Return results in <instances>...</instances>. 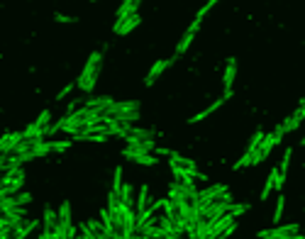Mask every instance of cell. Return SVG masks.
<instances>
[{"mask_svg":"<svg viewBox=\"0 0 305 239\" xmlns=\"http://www.w3.org/2000/svg\"><path fill=\"white\" fill-rule=\"evenodd\" d=\"M125 137H134V139H154V130H142V127H134V125H130Z\"/></svg>","mask_w":305,"mask_h":239,"instance_id":"cell-19","label":"cell"},{"mask_svg":"<svg viewBox=\"0 0 305 239\" xmlns=\"http://www.w3.org/2000/svg\"><path fill=\"white\" fill-rule=\"evenodd\" d=\"M134 110H139V100H115L112 103V108L103 115V117H112V115H118V112H134Z\"/></svg>","mask_w":305,"mask_h":239,"instance_id":"cell-10","label":"cell"},{"mask_svg":"<svg viewBox=\"0 0 305 239\" xmlns=\"http://www.w3.org/2000/svg\"><path fill=\"white\" fill-rule=\"evenodd\" d=\"M74 88H76V83H68V86H64L61 90H59V95H56V98H59V100H64L66 95H71V90H74Z\"/></svg>","mask_w":305,"mask_h":239,"instance_id":"cell-37","label":"cell"},{"mask_svg":"<svg viewBox=\"0 0 305 239\" xmlns=\"http://www.w3.org/2000/svg\"><path fill=\"white\" fill-rule=\"evenodd\" d=\"M139 22H142L139 15H130V17H125L122 22H115V25H112V32L120 34V37H127L132 30H137V27H139Z\"/></svg>","mask_w":305,"mask_h":239,"instance_id":"cell-7","label":"cell"},{"mask_svg":"<svg viewBox=\"0 0 305 239\" xmlns=\"http://www.w3.org/2000/svg\"><path fill=\"white\" fill-rule=\"evenodd\" d=\"M284 207H286V198L278 196L276 198V207H273V222H276V225H278L281 218H284Z\"/></svg>","mask_w":305,"mask_h":239,"instance_id":"cell-24","label":"cell"},{"mask_svg":"<svg viewBox=\"0 0 305 239\" xmlns=\"http://www.w3.org/2000/svg\"><path fill=\"white\" fill-rule=\"evenodd\" d=\"M254 163V154L251 152H244V156H242L240 161L234 163V171H240V169H244V166H251Z\"/></svg>","mask_w":305,"mask_h":239,"instance_id":"cell-30","label":"cell"},{"mask_svg":"<svg viewBox=\"0 0 305 239\" xmlns=\"http://www.w3.org/2000/svg\"><path fill=\"white\" fill-rule=\"evenodd\" d=\"M193 37H196V30H185V34L181 37V42H178V46H176V54L181 56V54H185L188 52V46H191V42H193Z\"/></svg>","mask_w":305,"mask_h":239,"instance_id":"cell-18","label":"cell"},{"mask_svg":"<svg viewBox=\"0 0 305 239\" xmlns=\"http://www.w3.org/2000/svg\"><path fill=\"white\" fill-rule=\"evenodd\" d=\"M291 156H293V147H286L284 156H281V166H278V171H281L284 178H286V174H288V166H291Z\"/></svg>","mask_w":305,"mask_h":239,"instance_id":"cell-22","label":"cell"},{"mask_svg":"<svg viewBox=\"0 0 305 239\" xmlns=\"http://www.w3.org/2000/svg\"><path fill=\"white\" fill-rule=\"evenodd\" d=\"M44 229H46V232H54L56 227H59V212H54V210H52V207L46 205L44 207Z\"/></svg>","mask_w":305,"mask_h":239,"instance_id":"cell-16","label":"cell"},{"mask_svg":"<svg viewBox=\"0 0 305 239\" xmlns=\"http://www.w3.org/2000/svg\"><path fill=\"white\" fill-rule=\"evenodd\" d=\"M122 183H125V181H122V166H118V169H115V178H112V193H120Z\"/></svg>","mask_w":305,"mask_h":239,"instance_id":"cell-29","label":"cell"},{"mask_svg":"<svg viewBox=\"0 0 305 239\" xmlns=\"http://www.w3.org/2000/svg\"><path fill=\"white\" fill-rule=\"evenodd\" d=\"M100 68H103V52H90L86 66H83V71H81V76H78V81H76V86L81 88V90L90 93V90L96 88Z\"/></svg>","mask_w":305,"mask_h":239,"instance_id":"cell-1","label":"cell"},{"mask_svg":"<svg viewBox=\"0 0 305 239\" xmlns=\"http://www.w3.org/2000/svg\"><path fill=\"white\" fill-rule=\"evenodd\" d=\"M300 147H305V134H303V137H300Z\"/></svg>","mask_w":305,"mask_h":239,"instance_id":"cell-39","label":"cell"},{"mask_svg":"<svg viewBox=\"0 0 305 239\" xmlns=\"http://www.w3.org/2000/svg\"><path fill=\"white\" fill-rule=\"evenodd\" d=\"M127 141V147H130L132 152H149L152 154L156 149V141L154 139H134V137H125Z\"/></svg>","mask_w":305,"mask_h":239,"instance_id":"cell-13","label":"cell"},{"mask_svg":"<svg viewBox=\"0 0 305 239\" xmlns=\"http://www.w3.org/2000/svg\"><path fill=\"white\" fill-rule=\"evenodd\" d=\"M273 188H276V181H273V174H269V178H266V183H264V188H262V200H266V198L271 196Z\"/></svg>","mask_w":305,"mask_h":239,"instance_id":"cell-28","label":"cell"},{"mask_svg":"<svg viewBox=\"0 0 305 239\" xmlns=\"http://www.w3.org/2000/svg\"><path fill=\"white\" fill-rule=\"evenodd\" d=\"M22 134H25V139H44V130L37 122H32L27 130H22Z\"/></svg>","mask_w":305,"mask_h":239,"instance_id":"cell-21","label":"cell"},{"mask_svg":"<svg viewBox=\"0 0 305 239\" xmlns=\"http://www.w3.org/2000/svg\"><path fill=\"white\" fill-rule=\"evenodd\" d=\"M247 210H249V205H234V203H232V205H229V215H232V218H240V215H244V212H247Z\"/></svg>","mask_w":305,"mask_h":239,"instance_id":"cell-33","label":"cell"},{"mask_svg":"<svg viewBox=\"0 0 305 239\" xmlns=\"http://www.w3.org/2000/svg\"><path fill=\"white\" fill-rule=\"evenodd\" d=\"M237 78V59H227V66H225V74H222V83H225V90H232V83Z\"/></svg>","mask_w":305,"mask_h":239,"instance_id":"cell-14","label":"cell"},{"mask_svg":"<svg viewBox=\"0 0 305 239\" xmlns=\"http://www.w3.org/2000/svg\"><path fill=\"white\" fill-rule=\"evenodd\" d=\"M54 20L61 22V25H71V22H76V17H68V15H64V12H56Z\"/></svg>","mask_w":305,"mask_h":239,"instance_id":"cell-35","label":"cell"},{"mask_svg":"<svg viewBox=\"0 0 305 239\" xmlns=\"http://www.w3.org/2000/svg\"><path fill=\"white\" fill-rule=\"evenodd\" d=\"M71 141H74V139H61V141H52V152H56V154L66 152V149H68V147H71Z\"/></svg>","mask_w":305,"mask_h":239,"instance_id":"cell-31","label":"cell"},{"mask_svg":"<svg viewBox=\"0 0 305 239\" xmlns=\"http://www.w3.org/2000/svg\"><path fill=\"white\" fill-rule=\"evenodd\" d=\"M112 103H115L112 98H108V95H100V98H90V100L86 98V103H83V105H86L88 110H93V112H100V115H105V112L112 108Z\"/></svg>","mask_w":305,"mask_h":239,"instance_id":"cell-9","label":"cell"},{"mask_svg":"<svg viewBox=\"0 0 305 239\" xmlns=\"http://www.w3.org/2000/svg\"><path fill=\"white\" fill-rule=\"evenodd\" d=\"M147 200H149V188L142 185V188H139V196H137V212H144V210H147Z\"/></svg>","mask_w":305,"mask_h":239,"instance_id":"cell-23","label":"cell"},{"mask_svg":"<svg viewBox=\"0 0 305 239\" xmlns=\"http://www.w3.org/2000/svg\"><path fill=\"white\" fill-rule=\"evenodd\" d=\"M49 117H52V112H49V110H42V112H39V117L34 119V122H37V125H39V127H49Z\"/></svg>","mask_w":305,"mask_h":239,"instance_id":"cell-32","label":"cell"},{"mask_svg":"<svg viewBox=\"0 0 305 239\" xmlns=\"http://www.w3.org/2000/svg\"><path fill=\"white\" fill-rule=\"evenodd\" d=\"M86 117H88V108L83 105V108H78L76 112H71V115H64V127H61V130L68 132L71 137H76L78 132H81V130H83V127L88 125Z\"/></svg>","mask_w":305,"mask_h":239,"instance_id":"cell-3","label":"cell"},{"mask_svg":"<svg viewBox=\"0 0 305 239\" xmlns=\"http://www.w3.org/2000/svg\"><path fill=\"white\" fill-rule=\"evenodd\" d=\"M139 3L142 0H122V5L118 8V15H115V22H122L125 17H130V15H137Z\"/></svg>","mask_w":305,"mask_h":239,"instance_id":"cell-11","label":"cell"},{"mask_svg":"<svg viewBox=\"0 0 305 239\" xmlns=\"http://www.w3.org/2000/svg\"><path fill=\"white\" fill-rule=\"evenodd\" d=\"M262 139H264V132L262 130H256L254 132V137H251L249 139V147H247V152H256V149H259V147H262Z\"/></svg>","mask_w":305,"mask_h":239,"instance_id":"cell-27","label":"cell"},{"mask_svg":"<svg viewBox=\"0 0 305 239\" xmlns=\"http://www.w3.org/2000/svg\"><path fill=\"white\" fill-rule=\"evenodd\" d=\"M229 205H232V200H222V198H220V200H215V203H210V205L203 207L200 215H203L205 220H210V222H215L218 218H222V215L227 212Z\"/></svg>","mask_w":305,"mask_h":239,"instance_id":"cell-4","label":"cell"},{"mask_svg":"<svg viewBox=\"0 0 305 239\" xmlns=\"http://www.w3.org/2000/svg\"><path fill=\"white\" fill-rule=\"evenodd\" d=\"M120 200L125 205H134V198H132V185L130 183H122V190H120Z\"/></svg>","mask_w":305,"mask_h":239,"instance_id":"cell-26","label":"cell"},{"mask_svg":"<svg viewBox=\"0 0 305 239\" xmlns=\"http://www.w3.org/2000/svg\"><path fill=\"white\" fill-rule=\"evenodd\" d=\"M300 122H303V117H300L298 112H293V115H291V117H288V119H286V122H284L286 132H295V130H298V127H300Z\"/></svg>","mask_w":305,"mask_h":239,"instance_id":"cell-25","label":"cell"},{"mask_svg":"<svg viewBox=\"0 0 305 239\" xmlns=\"http://www.w3.org/2000/svg\"><path fill=\"white\" fill-rule=\"evenodd\" d=\"M222 193H227V188L222 183L218 185H207L205 190H198V203H200V210L205 205H210V203H215V200H220V196Z\"/></svg>","mask_w":305,"mask_h":239,"instance_id":"cell-5","label":"cell"},{"mask_svg":"<svg viewBox=\"0 0 305 239\" xmlns=\"http://www.w3.org/2000/svg\"><path fill=\"white\" fill-rule=\"evenodd\" d=\"M259 237L262 239H305L300 234V227L295 222L293 225H278V227H273V229H262Z\"/></svg>","mask_w":305,"mask_h":239,"instance_id":"cell-2","label":"cell"},{"mask_svg":"<svg viewBox=\"0 0 305 239\" xmlns=\"http://www.w3.org/2000/svg\"><path fill=\"white\" fill-rule=\"evenodd\" d=\"M122 156H125V159H130V161L142 163V166H156V163H159V159H154L149 152H132L130 147H125V149H122Z\"/></svg>","mask_w":305,"mask_h":239,"instance_id":"cell-8","label":"cell"},{"mask_svg":"<svg viewBox=\"0 0 305 239\" xmlns=\"http://www.w3.org/2000/svg\"><path fill=\"white\" fill-rule=\"evenodd\" d=\"M52 152V141H37V144H34L32 147V156L34 159H42V156H46V154Z\"/></svg>","mask_w":305,"mask_h":239,"instance_id":"cell-20","label":"cell"},{"mask_svg":"<svg viewBox=\"0 0 305 239\" xmlns=\"http://www.w3.org/2000/svg\"><path fill=\"white\" fill-rule=\"evenodd\" d=\"M176 61H178V54H174L171 59H161V61H156V64L149 68L147 78H144V86H154V83H156V78L161 76V74L166 71V68H169V66H174Z\"/></svg>","mask_w":305,"mask_h":239,"instance_id":"cell-6","label":"cell"},{"mask_svg":"<svg viewBox=\"0 0 305 239\" xmlns=\"http://www.w3.org/2000/svg\"><path fill=\"white\" fill-rule=\"evenodd\" d=\"M15 198H17V205L20 207H25L27 203H32V196H30V193H17Z\"/></svg>","mask_w":305,"mask_h":239,"instance_id":"cell-36","label":"cell"},{"mask_svg":"<svg viewBox=\"0 0 305 239\" xmlns=\"http://www.w3.org/2000/svg\"><path fill=\"white\" fill-rule=\"evenodd\" d=\"M222 103H225V98H220V100H215V103H213V105H210V108H205V110H200V112H198V115H193V117L188 119V122H191V125H196V122H200V119H205L207 115H213V112H215V110H218L220 105H222Z\"/></svg>","mask_w":305,"mask_h":239,"instance_id":"cell-17","label":"cell"},{"mask_svg":"<svg viewBox=\"0 0 305 239\" xmlns=\"http://www.w3.org/2000/svg\"><path fill=\"white\" fill-rule=\"evenodd\" d=\"M232 222H234V218H232L229 212H225L222 218H218L213 225H210V239H218L220 234H222V232H225V229L232 225Z\"/></svg>","mask_w":305,"mask_h":239,"instance_id":"cell-12","label":"cell"},{"mask_svg":"<svg viewBox=\"0 0 305 239\" xmlns=\"http://www.w3.org/2000/svg\"><path fill=\"white\" fill-rule=\"evenodd\" d=\"M37 227H39V220H25L20 227L15 229L12 239H27V234H32V232H34Z\"/></svg>","mask_w":305,"mask_h":239,"instance_id":"cell-15","label":"cell"},{"mask_svg":"<svg viewBox=\"0 0 305 239\" xmlns=\"http://www.w3.org/2000/svg\"><path fill=\"white\" fill-rule=\"evenodd\" d=\"M234 229H237V222H232V225H229V227L225 229V232H222V234H220L218 239H227V237H232V234H234Z\"/></svg>","mask_w":305,"mask_h":239,"instance_id":"cell-38","label":"cell"},{"mask_svg":"<svg viewBox=\"0 0 305 239\" xmlns=\"http://www.w3.org/2000/svg\"><path fill=\"white\" fill-rule=\"evenodd\" d=\"M271 174H273V181H276V190H281V188H284V176H281V171H278V169H271Z\"/></svg>","mask_w":305,"mask_h":239,"instance_id":"cell-34","label":"cell"}]
</instances>
